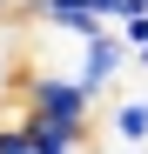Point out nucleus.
Here are the masks:
<instances>
[{
  "label": "nucleus",
  "mask_w": 148,
  "mask_h": 154,
  "mask_svg": "<svg viewBox=\"0 0 148 154\" xmlns=\"http://www.w3.org/2000/svg\"><path fill=\"white\" fill-rule=\"evenodd\" d=\"M94 94L81 74H34L27 81V114L40 121H61V127H94Z\"/></svg>",
  "instance_id": "nucleus-1"
},
{
  "label": "nucleus",
  "mask_w": 148,
  "mask_h": 154,
  "mask_svg": "<svg viewBox=\"0 0 148 154\" xmlns=\"http://www.w3.org/2000/svg\"><path fill=\"white\" fill-rule=\"evenodd\" d=\"M74 74H81L94 94H108L121 74H128V40H121V27H101V34H88V40H81V60H74Z\"/></svg>",
  "instance_id": "nucleus-2"
},
{
  "label": "nucleus",
  "mask_w": 148,
  "mask_h": 154,
  "mask_svg": "<svg viewBox=\"0 0 148 154\" xmlns=\"http://www.w3.org/2000/svg\"><path fill=\"white\" fill-rule=\"evenodd\" d=\"M20 127H27L34 154H81L94 127H61V121H40V114H20Z\"/></svg>",
  "instance_id": "nucleus-3"
},
{
  "label": "nucleus",
  "mask_w": 148,
  "mask_h": 154,
  "mask_svg": "<svg viewBox=\"0 0 148 154\" xmlns=\"http://www.w3.org/2000/svg\"><path fill=\"white\" fill-rule=\"evenodd\" d=\"M108 127H114V141H121V147H141V141H148V94L114 100V107H108Z\"/></svg>",
  "instance_id": "nucleus-4"
},
{
  "label": "nucleus",
  "mask_w": 148,
  "mask_h": 154,
  "mask_svg": "<svg viewBox=\"0 0 148 154\" xmlns=\"http://www.w3.org/2000/svg\"><path fill=\"white\" fill-rule=\"evenodd\" d=\"M0 154H34V141H27L20 121H0Z\"/></svg>",
  "instance_id": "nucleus-5"
},
{
  "label": "nucleus",
  "mask_w": 148,
  "mask_h": 154,
  "mask_svg": "<svg viewBox=\"0 0 148 154\" xmlns=\"http://www.w3.org/2000/svg\"><path fill=\"white\" fill-rule=\"evenodd\" d=\"M128 67H141V74H148V47H128Z\"/></svg>",
  "instance_id": "nucleus-6"
},
{
  "label": "nucleus",
  "mask_w": 148,
  "mask_h": 154,
  "mask_svg": "<svg viewBox=\"0 0 148 154\" xmlns=\"http://www.w3.org/2000/svg\"><path fill=\"white\" fill-rule=\"evenodd\" d=\"M135 7H141V14H148V0H135Z\"/></svg>",
  "instance_id": "nucleus-7"
}]
</instances>
